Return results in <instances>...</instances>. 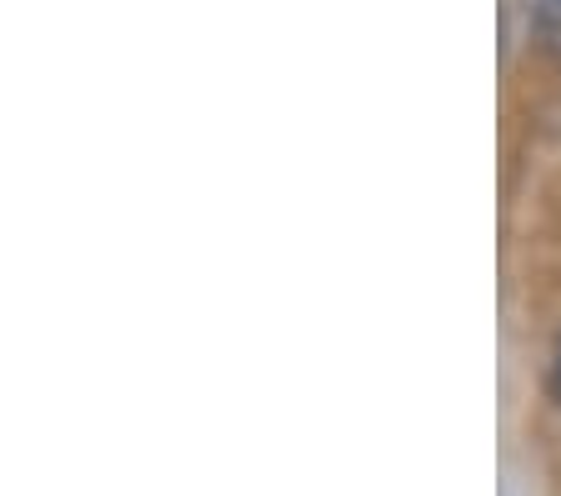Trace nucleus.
I'll use <instances>...</instances> for the list:
<instances>
[{
	"mask_svg": "<svg viewBox=\"0 0 561 496\" xmlns=\"http://www.w3.org/2000/svg\"><path fill=\"white\" fill-rule=\"evenodd\" d=\"M522 21L531 46L561 60V0H522Z\"/></svg>",
	"mask_w": 561,
	"mask_h": 496,
	"instance_id": "nucleus-1",
	"label": "nucleus"
},
{
	"mask_svg": "<svg viewBox=\"0 0 561 496\" xmlns=\"http://www.w3.org/2000/svg\"><path fill=\"white\" fill-rule=\"evenodd\" d=\"M551 396L561 402V331H557V346H551Z\"/></svg>",
	"mask_w": 561,
	"mask_h": 496,
	"instance_id": "nucleus-2",
	"label": "nucleus"
}]
</instances>
